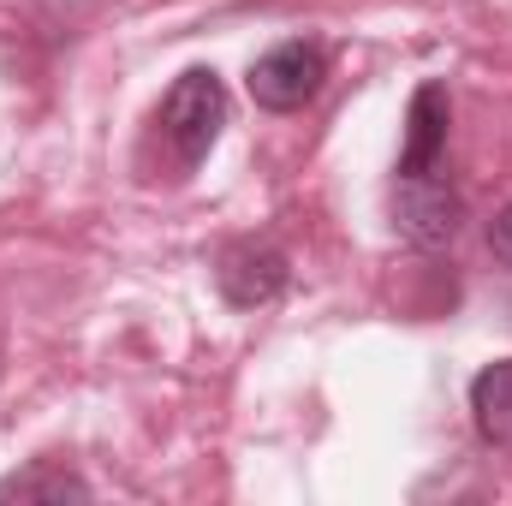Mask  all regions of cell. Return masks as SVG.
Here are the masks:
<instances>
[{
    "mask_svg": "<svg viewBox=\"0 0 512 506\" xmlns=\"http://www.w3.org/2000/svg\"><path fill=\"white\" fill-rule=\"evenodd\" d=\"M155 126H161V143L173 149V161L191 173V167L215 149L221 126H227V84H221L209 66L179 72V78H173V90L161 96Z\"/></svg>",
    "mask_w": 512,
    "mask_h": 506,
    "instance_id": "1",
    "label": "cell"
},
{
    "mask_svg": "<svg viewBox=\"0 0 512 506\" xmlns=\"http://www.w3.org/2000/svg\"><path fill=\"white\" fill-rule=\"evenodd\" d=\"M459 221H465V203H459L447 167H423V173L393 179V227H399L405 245L441 251V245L459 239Z\"/></svg>",
    "mask_w": 512,
    "mask_h": 506,
    "instance_id": "2",
    "label": "cell"
},
{
    "mask_svg": "<svg viewBox=\"0 0 512 506\" xmlns=\"http://www.w3.org/2000/svg\"><path fill=\"white\" fill-rule=\"evenodd\" d=\"M322 78H328V60L316 42H280L251 66V102L268 114H298L304 102H316Z\"/></svg>",
    "mask_w": 512,
    "mask_h": 506,
    "instance_id": "3",
    "label": "cell"
},
{
    "mask_svg": "<svg viewBox=\"0 0 512 506\" xmlns=\"http://www.w3.org/2000/svg\"><path fill=\"white\" fill-rule=\"evenodd\" d=\"M215 286H221L227 304L256 310V304H268V298L286 292V256L274 251V245L239 239V245H227V251L215 256Z\"/></svg>",
    "mask_w": 512,
    "mask_h": 506,
    "instance_id": "4",
    "label": "cell"
},
{
    "mask_svg": "<svg viewBox=\"0 0 512 506\" xmlns=\"http://www.w3.org/2000/svg\"><path fill=\"white\" fill-rule=\"evenodd\" d=\"M447 90L441 84H417L411 114H405V149H399V173H423V167H447Z\"/></svg>",
    "mask_w": 512,
    "mask_h": 506,
    "instance_id": "5",
    "label": "cell"
},
{
    "mask_svg": "<svg viewBox=\"0 0 512 506\" xmlns=\"http://www.w3.org/2000/svg\"><path fill=\"white\" fill-rule=\"evenodd\" d=\"M471 417H477V435L489 447H512V358L489 364L471 381Z\"/></svg>",
    "mask_w": 512,
    "mask_h": 506,
    "instance_id": "6",
    "label": "cell"
},
{
    "mask_svg": "<svg viewBox=\"0 0 512 506\" xmlns=\"http://www.w3.org/2000/svg\"><path fill=\"white\" fill-rule=\"evenodd\" d=\"M0 501H90V483L66 465H30L0 483Z\"/></svg>",
    "mask_w": 512,
    "mask_h": 506,
    "instance_id": "7",
    "label": "cell"
},
{
    "mask_svg": "<svg viewBox=\"0 0 512 506\" xmlns=\"http://www.w3.org/2000/svg\"><path fill=\"white\" fill-rule=\"evenodd\" d=\"M489 251H495V262H507L512 268V203L495 215V227H489Z\"/></svg>",
    "mask_w": 512,
    "mask_h": 506,
    "instance_id": "8",
    "label": "cell"
}]
</instances>
